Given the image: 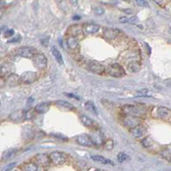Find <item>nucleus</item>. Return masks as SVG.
I'll return each instance as SVG.
<instances>
[{
  "label": "nucleus",
  "instance_id": "f257e3e1",
  "mask_svg": "<svg viewBox=\"0 0 171 171\" xmlns=\"http://www.w3.org/2000/svg\"><path fill=\"white\" fill-rule=\"evenodd\" d=\"M121 111L124 115L133 116L142 118L147 113L146 107L143 105H135V104H126L122 106Z\"/></svg>",
  "mask_w": 171,
  "mask_h": 171
},
{
  "label": "nucleus",
  "instance_id": "c756f323",
  "mask_svg": "<svg viewBox=\"0 0 171 171\" xmlns=\"http://www.w3.org/2000/svg\"><path fill=\"white\" fill-rule=\"evenodd\" d=\"M15 152H16V150H14V149L8 150L7 151H5V152L4 153V155H3V160H7V159L12 158V157L15 154Z\"/></svg>",
  "mask_w": 171,
  "mask_h": 171
},
{
  "label": "nucleus",
  "instance_id": "2eb2a0df",
  "mask_svg": "<svg viewBox=\"0 0 171 171\" xmlns=\"http://www.w3.org/2000/svg\"><path fill=\"white\" fill-rule=\"evenodd\" d=\"M120 34V31L117 29H112V28H107L103 30V36L105 38L109 40H113L115 39Z\"/></svg>",
  "mask_w": 171,
  "mask_h": 171
},
{
  "label": "nucleus",
  "instance_id": "ea45409f",
  "mask_svg": "<svg viewBox=\"0 0 171 171\" xmlns=\"http://www.w3.org/2000/svg\"><path fill=\"white\" fill-rule=\"evenodd\" d=\"M4 5H5V2H4V0H0V8H2Z\"/></svg>",
  "mask_w": 171,
  "mask_h": 171
},
{
  "label": "nucleus",
  "instance_id": "0eeeda50",
  "mask_svg": "<svg viewBox=\"0 0 171 171\" xmlns=\"http://www.w3.org/2000/svg\"><path fill=\"white\" fill-rule=\"evenodd\" d=\"M141 121H142V118L133 117V116H128V115H125V117L122 119V123L128 128H132L140 125Z\"/></svg>",
  "mask_w": 171,
  "mask_h": 171
},
{
  "label": "nucleus",
  "instance_id": "1a4fd4ad",
  "mask_svg": "<svg viewBox=\"0 0 171 171\" xmlns=\"http://www.w3.org/2000/svg\"><path fill=\"white\" fill-rule=\"evenodd\" d=\"M87 67L93 73L96 74H102L105 71V67L96 61H89Z\"/></svg>",
  "mask_w": 171,
  "mask_h": 171
},
{
  "label": "nucleus",
  "instance_id": "9b49d317",
  "mask_svg": "<svg viewBox=\"0 0 171 171\" xmlns=\"http://www.w3.org/2000/svg\"><path fill=\"white\" fill-rule=\"evenodd\" d=\"M130 134L135 137V138H140V137H143L144 136H145L147 132L146 127L144 126V125H138L135 127H132L130 128L129 130Z\"/></svg>",
  "mask_w": 171,
  "mask_h": 171
},
{
  "label": "nucleus",
  "instance_id": "7c9ffc66",
  "mask_svg": "<svg viewBox=\"0 0 171 171\" xmlns=\"http://www.w3.org/2000/svg\"><path fill=\"white\" fill-rule=\"evenodd\" d=\"M127 158H128V156H127L126 153H124V152H120V153L118 154V161H119L120 163L124 162L126 160H127Z\"/></svg>",
  "mask_w": 171,
  "mask_h": 171
},
{
  "label": "nucleus",
  "instance_id": "f03ea898",
  "mask_svg": "<svg viewBox=\"0 0 171 171\" xmlns=\"http://www.w3.org/2000/svg\"><path fill=\"white\" fill-rule=\"evenodd\" d=\"M151 115L155 119L169 121L171 116V111L169 108L164 107V106H156L151 109Z\"/></svg>",
  "mask_w": 171,
  "mask_h": 171
},
{
  "label": "nucleus",
  "instance_id": "a19ab883",
  "mask_svg": "<svg viewBox=\"0 0 171 171\" xmlns=\"http://www.w3.org/2000/svg\"><path fill=\"white\" fill-rule=\"evenodd\" d=\"M63 1V0H56V2H57L58 4H60V3H62Z\"/></svg>",
  "mask_w": 171,
  "mask_h": 171
},
{
  "label": "nucleus",
  "instance_id": "79ce46f5",
  "mask_svg": "<svg viewBox=\"0 0 171 171\" xmlns=\"http://www.w3.org/2000/svg\"><path fill=\"white\" fill-rule=\"evenodd\" d=\"M94 171H102V169H94Z\"/></svg>",
  "mask_w": 171,
  "mask_h": 171
},
{
  "label": "nucleus",
  "instance_id": "423d86ee",
  "mask_svg": "<svg viewBox=\"0 0 171 171\" xmlns=\"http://www.w3.org/2000/svg\"><path fill=\"white\" fill-rule=\"evenodd\" d=\"M75 141L78 145H82V146L90 147L94 145V142L91 138V136L87 134H83V135H79L75 137Z\"/></svg>",
  "mask_w": 171,
  "mask_h": 171
},
{
  "label": "nucleus",
  "instance_id": "5701e85b",
  "mask_svg": "<svg viewBox=\"0 0 171 171\" xmlns=\"http://www.w3.org/2000/svg\"><path fill=\"white\" fill-rule=\"evenodd\" d=\"M52 53H53V55L54 56L55 60L57 61V63L59 64H63V55H62L61 52L55 47H52Z\"/></svg>",
  "mask_w": 171,
  "mask_h": 171
},
{
  "label": "nucleus",
  "instance_id": "2f4dec72",
  "mask_svg": "<svg viewBox=\"0 0 171 171\" xmlns=\"http://www.w3.org/2000/svg\"><path fill=\"white\" fill-rule=\"evenodd\" d=\"M161 155H162L163 158H165L166 160H170V151H169V149H166V150L162 151H161Z\"/></svg>",
  "mask_w": 171,
  "mask_h": 171
},
{
  "label": "nucleus",
  "instance_id": "f8f14e48",
  "mask_svg": "<svg viewBox=\"0 0 171 171\" xmlns=\"http://www.w3.org/2000/svg\"><path fill=\"white\" fill-rule=\"evenodd\" d=\"M83 32L87 36H92L96 34L98 31L100 30V26L95 23H86L83 26L82 29Z\"/></svg>",
  "mask_w": 171,
  "mask_h": 171
},
{
  "label": "nucleus",
  "instance_id": "a878e982",
  "mask_svg": "<svg viewBox=\"0 0 171 171\" xmlns=\"http://www.w3.org/2000/svg\"><path fill=\"white\" fill-rule=\"evenodd\" d=\"M137 21V18L136 17H121L120 18V22L122 23H136Z\"/></svg>",
  "mask_w": 171,
  "mask_h": 171
},
{
  "label": "nucleus",
  "instance_id": "4468645a",
  "mask_svg": "<svg viewBox=\"0 0 171 171\" xmlns=\"http://www.w3.org/2000/svg\"><path fill=\"white\" fill-rule=\"evenodd\" d=\"M9 119L14 122H23L25 121V111L23 110L15 111L10 114Z\"/></svg>",
  "mask_w": 171,
  "mask_h": 171
},
{
  "label": "nucleus",
  "instance_id": "c9c22d12",
  "mask_svg": "<svg viewBox=\"0 0 171 171\" xmlns=\"http://www.w3.org/2000/svg\"><path fill=\"white\" fill-rule=\"evenodd\" d=\"M136 4L140 6H143V7H147L148 6V4L145 0H136Z\"/></svg>",
  "mask_w": 171,
  "mask_h": 171
},
{
  "label": "nucleus",
  "instance_id": "20e7f679",
  "mask_svg": "<svg viewBox=\"0 0 171 171\" xmlns=\"http://www.w3.org/2000/svg\"><path fill=\"white\" fill-rule=\"evenodd\" d=\"M107 73L113 78H121L125 75L123 67L119 63H111L106 69Z\"/></svg>",
  "mask_w": 171,
  "mask_h": 171
},
{
  "label": "nucleus",
  "instance_id": "58836bf2",
  "mask_svg": "<svg viewBox=\"0 0 171 171\" xmlns=\"http://www.w3.org/2000/svg\"><path fill=\"white\" fill-rule=\"evenodd\" d=\"M155 3H157L159 5H161V6H163L164 5H165V0H153Z\"/></svg>",
  "mask_w": 171,
  "mask_h": 171
},
{
  "label": "nucleus",
  "instance_id": "dca6fc26",
  "mask_svg": "<svg viewBox=\"0 0 171 171\" xmlns=\"http://www.w3.org/2000/svg\"><path fill=\"white\" fill-rule=\"evenodd\" d=\"M79 119H80L81 123H82L85 127H87V128L95 129V128H96V127H97V125L96 124V122H95L92 119H90L88 116H87V115H83V114H82V115H80Z\"/></svg>",
  "mask_w": 171,
  "mask_h": 171
},
{
  "label": "nucleus",
  "instance_id": "6ab92c4d",
  "mask_svg": "<svg viewBox=\"0 0 171 171\" xmlns=\"http://www.w3.org/2000/svg\"><path fill=\"white\" fill-rule=\"evenodd\" d=\"M49 109H50V103L47 102H40L36 105L35 111L38 113H40V114H44L48 111Z\"/></svg>",
  "mask_w": 171,
  "mask_h": 171
},
{
  "label": "nucleus",
  "instance_id": "e433bc0d",
  "mask_svg": "<svg viewBox=\"0 0 171 171\" xmlns=\"http://www.w3.org/2000/svg\"><path fill=\"white\" fill-rule=\"evenodd\" d=\"M20 40H21V37H20V35H17V36H15V38L10 39L8 41V43H16V42H19Z\"/></svg>",
  "mask_w": 171,
  "mask_h": 171
},
{
  "label": "nucleus",
  "instance_id": "72a5a7b5",
  "mask_svg": "<svg viewBox=\"0 0 171 171\" xmlns=\"http://www.w3.org/2000/svg\"><path fill=\"white\" fill-rule=\"evenodd\" d=\"M15 165H16V162H12V163H10V164H7V166L2 171H10L11 169H13L15 167Z\"/></svg>",
  "mask_w": 171,
  "mask_h": 171
},
{
  "label": "nucleus",
  "instance_id": "bb28decb",
  "mask_svg": "<svg viewBox=\"0 0 171 171\" xmlns=\"http://www.w3.org/2000/svg\"><path fill=\"white\" fill-rule=\"evenodd\" d=\"M127 69L131 72H137L140 70V65L137 63H131L128 64Z\"/></svg>",
  "mask_w": 171,
  "mask_h": 171
},
{
  "label": "nucleus",
  "instance_id": "473e14b6",
  "mask_svg": "<svg viewBox=\"0 0 171 171\" xmlns=\"http://www.w3.org/2000/svg\"><path fill=\"white\" fill-rule=\"evenodd\" d=\"M148 93H149V91L147 90V89H144V90H141V91H137L136 92V96H148L149 95H148Z\"/></svg>",
  "mask_w": 171,
  "mask_h": 171
},
{
  "label": "nucleus",
  "instance_id": "cd10ccee",
  "mask_svg": "<svg viewBox=\"0 0 171 171\" xmlns=\"http://www.w3.org/2000/svg\"><path fill=\"white\" fill-rule=\"evenodd\" d=\"M81 30H82V29L80 28L79 25H72V26L70 28V31H71V33H72L73 31H75L73 33V35H72V37H76V36H78V35L81 32Z\"/></svg>",
  "mask_w": 171,
  "mask_h": 171
},
{
  "label": "nucleus",
  "instance_id": "393cba45",
  "mask_svg": "<svg viewBox=\"0 0 171 171\" xmlns=\"http://www.w3.org/2000/svg\"><path fill=\"white\" fill-rule=\"evenodd\" d=\"M23 171H39L38 165L35 164V163L25 164L23 168Z\"/></svg>",
  "mask_w": 171,
  "mask_h": 171
},
{
  "label": "nucleus",
  "instance_id": "f3484780",
  "mask_svg": "<svg viewBox=\"0 0 171 171\" xmlns=\"http://www.w3.org/2000/svg\"><path fill=\"white\" fill-rule=\"evenodd\" d=\"M66 43L72 51H78L79 49V43L76 37L69 36L66 39Z\"/></svg>",
  "mask_w": 171,
  "mask_h": 171
},
{
  "label": "nucleus",
  "instance_id": "c85d7f7f",
  "mask_svg": "<svg viewBox=\"0 0 171 171\" xmlns=\"http://www.w3.org/2000/svg\"><path fill=\"white\" fill-rule=\"evenodd\" d=\"M103 147H104V149L107 150V151H111V150L113 149V147H114V143H113V141H112L111 139H109V140H107V141H104Z\"/></svg>",
  "mask_w": 171,
  "mask_h": 171
},
{
  "label": "nucleus",
  "instance_id": "7ed1b4c3",
  "mask_svg": "<svg viewBox=\"0 0 171 171\" xmlns=\"http://www.w3.org/2000/svg\"><path fill=\"white\" fill-rule=\"evenodd\" d=\"M32 62L34 66L38 70H44L47 66V58L44 53H35L32 57Z\"/></svg>",
  "mask_w": 171,
  "mask_h": 171
},
{
  "label": "nucleus",
  "instance_id": "4c0bfd02",
  "mask_svg": "<svg viewBox=\"0 0 171 171\" xmlns=\"http://www.w3.org/2000/svg\"><path fill=\"white\" fill-rule=\"evenodd\" d=\"M14 31L13 29H7V30L5 31V36L6 38H9V37L14 36Z\"/></svg>",
  "mask_w": 171,
  "mask_h": 171
},
{
  "label": "nucleus",
  "instance_id": "37998d69",
  "mask_svg": "<svg viewBox=\"0 0 171 171\" xmlns=\"http://www.w3.org/2000/svg\"><path fill=\"white\" fill-rule=\"evenodd\" d=\"M1 15H2V12L0 11V17H1Z\"/></svg>",
  "mask_w": 171,
  "mask_h": 171
},
{
  "label": "nucleus",
  "instance_id": "f704fd0d",
  "mask_svg": "<svg viewBox=\"0 0 171 171\" xmlns=\"http://www.w3.org/2000/svg\"><path fill=\"white\" fill-rule=\"evenodd\" d=\"M94 12H95V14H96V15H102V14L104 13V10H103L102 7H96V8L94 9Z\"/></svg>",
  "mask_w": 171,
  "mask_h": 171
},
{
  "label": "nucleus",
  "instance_id": "ddd939ff",
  "mask_svg": "<svg viewBox=\"0 0 171 171\" xmlns=\"http://www.w3.org/2000/svg\"><path fill=\"white\" fill-rule=\"evenodd\" d=\"M35 160L38 165L43 166V167H47L50 165V159L48 155L45 153H38L35 156Z\"/></svg>",
  "mask_w": 171,
  "mask_h": 171
},
{
  "label": "nucleus",
  "instance_id": "39448f33",
  "mask_svg": "<svg viewBox=\"0 0 171 171\" xmlns=\"http://www.w3.org/2000/svg\"><path fill=\"white\" fill-rule=\"evenodd\" d=\"M49 159L54 165H63L67 161V155L64 152L55 151L50 153Z\"/></svg>",
  "mask_w": 171,
  "mask_h": 171
},
{
  "label": "nucleus",
  "instance_id": "4be33fe9",
  "mask_svg": "<svg viewBox=\"0 0 171 171\" xmlns=\"http://www.w3.org/2000/svg\"><path fill=\"white\" fill-rule=\"evenodd\" d=\"M91 159H92L93 160L96 161V162L102 163V164H105V165H114L111 160H108V159H106V158H104V157H102V156H100V155H93V156L91 157Z\"/></svg>",
  "mask_w": 171,
  "mask_h": 171
},
{
  "label": "nucleus",
  "instance_id": "b1692460",
  "mask_svg": "<svg viewBox=\"0 0 171 171\" xmlns=\"http://www.w3.org/2000/svg\"><path fill=\"white\" fill-rule=\"evenodd\" d=\"M85 108L87 111L95 114V115H97V110H96V107L95 105V103L91 101H88L85 103Z\"/></svg>",
  "mask_w": 171,
  "mask_h": 171
},
{
  "label": "nucleus",
  "instance_id": "a211bd4d",
  "mask_svg": "<svg viewBox=\"0 0 171 171\" xmlns=\"http://www.w3.org/2000/svg\"><path fill=\"white\" fill-rule=\"evenodd\" d=\"M60 109L64 110V111H73L75 109L72 103H70L69 102L63 101V100H58L54 102Z\"/></svg>",
  "mask_w": 171,
  "mask_h": 171
},
{
  "label": "nucleus",
  "instance_id": "6e6552de",
  "mask_svg": "<svg viewBox=\"0 0 171 171\" xmlns=\"http://www.w3.org/2000/svg\"><path fill=\"white\" fill-rule=\"evenodd\" d=\"M37 79H38V75L34 72H25L20 77L21 83L27 84V85L34 83Z\"/></svg>",
  "mask_w": 171,
  "mask_h": 171
},
{
  "label": "nucleus",
  "instance_id": "9d476101",
  "mask_svg": "<svg viewBox=\"0 0 171 171\" xmlns=\"http://www.w3.org/2000/svg\"><path fill=\"white\" fill-rule=\"evenodd\" d=\"M16 53L23 58H32L36 53L35 49L30 47H23L16 50Z\"/></svg>",
  "mask_w": 171,
  "mask_h": 171
},
{
  "label": "nucleus",
  "instance_id": "aec40b11",
  "mask_svg": "<svg viewBox=\"0 0 171 171\" xmlns=\"http://www.w3.org/2000/svg\"><path fill=\"white\" fill-rule=\"evenodd\" d=\"M142 145L145 147L148 150H155L157 145L156 143L150 137H145L143 141H142Z\"/></svg>",
  "mask_w": 171,
  "mask_h": 171
},
{
  "label": "nucleus",
  "instance_id": "412c9836",
  "mask_svg": "<svg viewBox=\"0 0 171 171\" xmlns=\"http://www.w3.org/2000/svg\"><path fill=\"white\" fill-rule=\"evenodd\" d=\"M6 82H7L10 86H12V87L17 86V85H19V84L21 83L20 77H19L18 75H16V74H12V75H10V76L7 78Z\"/></svg>",
  "mask_w": 171,
  "mask_h": 171
}]
</instances>
